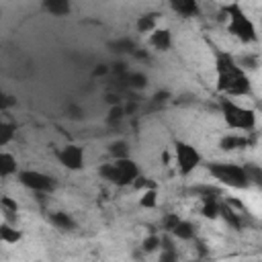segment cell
Here are the masks:
<instances>
[{
  "label": "cell",
  "mask_w": 262,
  "mask_h": 262,
  "mask_svg": "<svg viewBox=\"0 0 262 262\" xmlns=\"http://www.w3.org/2000/svg\"><path fill=\"white\" fill-rule=\"evenodd\" d=\"M213 68H215V84L221 96L225 98H237V96H250L252 94V82L248 72L237 63V59L225 51L215 47L213 51Z\"/></svg>",
  "instance_id": "cell-1"
},
{
  "label": "cell",
  "mask_w": 262,
  "mask_h": 262,
  "mask_svg": "<svg viewBox=\"0 0 262 262\" xmlns=\"http://www.w3.org/2000/svg\"><path fill=\"white\" fill-rule=\"evenodd\" d=\"M219 113L225 121V125L233 131H242V133H252L256 129V111L254 108H248V106H242L237 104L233 98H225L221 96L219 98Z\"/></svg>",
  "instance_id": "cell-2"
},
{
  "label": "cell",
  "mask_w": 262,
  "mask_h": 262,
  "mask_svg": "<svg viewBox=\"0 0 262 262\" xmlns=\"http://www.w3.org/2000/svg\"><path fill=\"white\" fill-rule=\"evenodd\" d=\"M207 172L213 176V180H217L221 186L227 188H235V190H246L250 188V178L248 172L242 164H233V162H209L207 164Z\"/></svg>",
  "instance_id": "cell-3"
},
{
  "label": "cell",
  "mask_w": 262,
  "mask_h": 262,
  "mask_svg": "<svg viewBox=\"0 0 262 262\" xmlns=\"http://www.w3.org/2000/svg\"><path fill=\"white\" fill-rule=\"evenodd\" d=\"M223 14L227 16V31L229 35H233L237 41L242 43H256L258 41V31L254 20L244 12V8L239 4H227L223 6Z\"/></svg>",
  "instance_id": "cell-4"
},
{
  "label": "cell",
  "mask_w": 262,
  "mask_h": 262,
  "mask_svg": "<svg viewBox=\"0 0 262 262\" xmlns=\"http://www.w3.org/2000/svg\"><path fill=\"white\" fill-rule=\"evenodd\" d=\"M98 174L115 186H131L141 176V170L133 158H125V160H113L102 164L98 168Z\"/></svg>",
  "instance_id": "cell-5"
},
{
  "label": "cell",
  "mask_w": 262,
  "mask_h": 262,
  "mask_svg": "<svg viewBox=\"0 0 262 262\" xmlns=\"http://www.w3.org/2000/svg\"><path fill=\"white\" fill-rule=\"evenodd\" d=\"M172 156H174V166H176V172L180 176H190L201 164H203V156L201 151L188 143V141H180L176 139L174 141V147H172Z\"/></svg>",
  "instance_id": "cell-6"
},
{
  "label": "cell",
  "mask_w": 262,
  "mask_h": 262,
  "mask_svg": "<svg viewBox=\"0 0 262 262\" xmlns=\"http://www.w3.org/2000/svg\"><path fill=\"white\" fill-rule=\"evenodd\" d=\"M16 180L25 188H29L33 192H41V194H49V192H53L57 188V180L51 174H45L41 170H31V168L20 170L16 174Z\"/></svg>",
  "instance_id": "cell-7"
},
{
  "label": "cell",
  "mask_w": 262,
  "mask_h": 262,
  "mask_svg": "<svg viewBox=\"0 0 262 262\" xmlns=\"http://www.w3.org/2000/svg\"><path fill=\"white\" fill-rule=\"evenodd\" d=\"M57 160L59 164L66 168V170H72V172H78L84 168V162H86V156H84V149L76 143H70L66 147H61L57 151Z\"/></svg>",
  "instance_id": "cell-8"
},
{
  "label": "cell",
  "mask_w": 262,
  "mask_h": 262,
  "mask_svg": "<svg viewBox=\"0 0 262 262\" xmlns=\"http://www.w3.org/2000/svg\"><path fill=\"white\" fill-rule=\"evenodd\" d=\"M254 139L248 137V133H227L219 139V147L223 151H233V149H242V147H248L252 145Z\"/></svg>",
  "instance_id": "cell-9"
},
{
  "label": "cell",
  "mask_w": 262,
  "mask_h": 262,
  "mask_svg": "<svg viewBox=\"0 0 262 262\" xmlns=\"http://www.w3.org/2000/svg\"><path fill=\"white\" fill-rule=\"evenodd\" d=\"M147 43H149V47H154L156 51H168V49L172 47V31L158 27L154 33L147 35Z\"/></svg>",
  "instance_id": "cell-10"
},
{
  "label": "cell",
  "mask_w": 262,
  "mask_h": 262,
  "mask_svg": "<svg viewBox=\"0 0 262 262\" xmlns=\"http://www.w3.org/2000/svg\"><path fill=\"white\" fill-rule=\"evenodd\" d=\"M47 219L55 229H61V231H74L76 229L74 217L70 213H66V211H53V213L47 215Z\"/></svg>",
  "instance_id": "cell-11"
},
{
  "label": "cell",
  "mask_w": 262,
  "mask_h": 262,
  "mask_svg": "<svg viewBox=\"0 0 262 262\" xmlns=\"http://www.w3.org/2000/svg\"><path fill=\"white\" fill-rule=\"evenodd\" d=\"M18 172H20V170H18L16 158H14L10 151L2 149V151H0V176H2V178H8V176L18 174Z\"/></svg>",
  "instance_id": "cell-12"
},
{
  "label": "cell",
  "mask_w": 262,
  "mask_h": 262,
  "mask_svg": "<svg viewBox=\"0 0 262 262\" xmlns=\"http://www.w3.org/2000/svg\"><path fill=\"white\" fill-rule=\"evenodd\" d=\"M170 235H174V237H176V242H192V239L196 237L194 223H190L188 219H182V221L176 225V229H174Z\"/></svg>",
  "instance_id": "cell-13"
},
{
  "label": "cell",
  "mask_w": 262,
  "mask_h": 262,
  "mask_svg": "<svg viewBox=\"0 0 262 262\" xmlns=\"http://www.w3.org/2000/svg\"><path fill=\"white\" fill-rule=\"evenodd\" d=\"M170 6L180 16H196L201 12L199 2H194V0H174V2H170Z\"/></svg>",
  "instance_id": "cell-14"
},
{
  "label": "cell",
  "mask_w": 262,
  "mask_h": 262,
  "mask_svg": "<svg viewBox=\"0 0 262 262\" xmlns=\"http://www.w3.org/2000/svg\"><path fill=\"white\" fill-rule=\"evenodd\" d=\"M156 23H158V12H145V14L137 16L135 29H137L139 33H143V35H149V33H154V31L158 29Z\"/></svg>",
  "instance_id": "cell-15"
},
{
  "label": "cell",
  "mask_w": 262,
  "mask_h": 262,
  "mask_svg": "<svg viewBox=\"0 0 262 262\" xmlns=\"http://www.w3.org/2000/svg\"><path fill=\"white\" fill-rule=\"evenodd\" d=\"M201 215L205 219H221V201L219 199L201 201Z\"/></svg>",
  "instance_id": "cell-16"
},
{
  "label": "cell",
  "mask_w": 262,
  "mask_h": 262,
  "mask_svg": "<svg viewBox=\"0 0 262 262\" xmlns=\"http://www.w3.org/2000/svg\"><path fill=\"white\" fill-rule=\"evenodd\" d=\"M0 239H2V244H18L23 239V233H20V229H16L14 225H10L4 219L0 223Z\"/></svg>",
  "instance_id": "cell-17"
},
{
  "label": "cell",
  "mask_w": 262,
  "mask_h": 262,
  "mask_svg": "<svg viewBox=\"0 0 262 262\" xmlns=\"http://www.w3.org/2000/svg\"><path fill=\"white\" fill-rule=\"evenodd\" d=\"M43 8L49 14H53V16H66L72 10V6H70L68 0H45L43 2Z\"/></svg>",
  "instance_id": "cell-18"
},
{
  "label": "cell",
  "mask_w": 262,
  "mask_h": 262,
  "mask_svg": "<svg viewBox=\"0 0 262 262\" xmlns=\"http://www.w3.org/2000/svg\"><path fill=\"white\" fill-rule=\"evenodd\" d=\"M14 133H16V125L12 123V121H2L0 123V147H6L10 141H12V137H14Z\"/></svg>",
  "instance_id": "cell-19"
},
{
  "label": "cell",
  "mask_w": 262,
  "mask_h": 262,
  "mask_svg": "<svg viewBox=\"0 0 262 262\" xmlns=\"http://www.w3.org/2000/svg\"><path fill=\"white\" fill-rule=\"evenodd\" d=\"M108 156H111L113 160H125V158H131V156H129V145H127V141H123V139L113 141V143L108 145Z\"/></svg>",
  "instance_id": "cell-20"
},
{
  "label": "cell",
  "mask_w": 262,
  "mask_h": 262,
  "mask_svg": "<svg viewBox=\"0 0 262 262\" xmlns=\"http://www.w3.org/2000/svg\"><path fill=\"white\" fill-rule=\"evenodd\" d=\"M125 80H127V86H129L131 90H141V88L147 86V76L141 74V72H129V74L125 76Z\"/></svg>",
  "instance_id": "cell-21"
},
{
  "label": "cell",
  "mask_w": 262,
  "mask_h": 262,
  "mask_svg": "<svg viewBox=\"0 0 262 262\" xmlns=\"http://www.w3.org/2000/svg\"><path fill=\"white\" fill-rule=\"evenodd\" d=\"M139 207H143V209H156L158 207V188L143 190L141 196H139Z\"/></svg>",
  "instance_id": "cell-22"
},
{
  "label": "cell",
  "mask_w": 262,
  "mask_h": 262,
  "mask_svg": "<svg viewBox=\"0 0 262 262\" xmlns=\"http://www.w3.org/2000/svg\"><path fill=\"white\" fill-rule=\"evenodd\" d=\"M160 248H162V235L160 233H149L141 242V252H145V254H151V252H156Z\"/></svg>",
  "instance_id": "cell-23"
},
{
  "label": "cell",
  "mask_w": 262,
  "mask_h": 262,
  "mask_svg": "<svg viewBox=\"0 0 262 262\" xmlns=\"http://www.w3.org/2000/svg\"><path fill=\"white\" fill-rule=\"evenodd\" d=\"M180 221H182L180 215H176V213H166V215L162 217V221H160V227H162L164 233H172Z\"/></svg>",
  "instance_id": "cell-24"
},
{
  "label": "cell",
  "mask_w": 262,
  "mask_h": 262,
  "mask_svg": "<svg viewBox=\"0 0 262 262\" xmlns=\"http://www.w3.org/2000/svg\"><path fill=\"white\" fill-rule=\"evenodd\" d=\"M0 209H2L4 217H6V215H16V213H18V203H16L12 196L4 194V196H0Z\"/></svg>",
  "instance_id": "cell-25"
},
{
  "label": "cell",
  "mask_w": 262,
  "mask_h": 262,
  "mask_svg": "<svg viewBox=\"0 0 262 262\" xmlns=\"http://www.w3.org/2000/svg\"><path fill=\"white\" fill-rule=\"evenodd\" d=\"M244 168H246V172H248L250 184L262 186V166H258V164H244Z\"/></svg>",
  "instance_id": "cell-26"
},
{
  "label": "cell",
  "mask_w": 262,
  "mask_h": 262,
  "mask_svg": "<svg viewBox=\"0 0 262 262\" xmlns=\"http://www.w3.org/2000/svg\"><path fill=\"white\" fill-rule=\"evenodd\" d=\"M123 117H125V108H123L121 104H119V106H111V108H108L106 123H108V125H119Z\"/></svg>",
  "instance_id": "cell-27"
},
{
  "label": "cell",
  "mask_w": 262,
  "mask_h": 262,
  "mask_svg": "<svg viewBox=\"0 0 262 262\" xmlns=\"http://www.w3.org/2000/svg\"><path fill=\"white\" fill-rule=\"evenodd\" d=\"M258 61H260L258 55H244L242 59H237V63H239L246 72H248V70H256V68H258Z\"/></svg>",
  "instance_id": "cell-28"
},
{
  "label": "cell",
  "mask_w": 262,
  "mask_h": 262,
  "mask_svg": "<svg viewBox=\"0 0 262 262\" xmlns=\"http://www.w3.org/2000/svg\"><path fill=\"white\" fill-rule=\"evenodd\" d=\"M113 47H115V51H131V53H135V43H133L131 39L115 41V43H113Z\"/></svg>",
  "instance_id": "cell-29"
},
{
  "label": "cell",
  "mask_w": 262,
  "mask_h": 262,
  "mask_svg": "<svg viewBox=\"0 0 262 262\" xmlns=\"http://www.w3.org/2000/svg\"><path fill=\"white\" fill-rule=\"evenodd\" d=\"M108 70H111V68H108L106 63H100L98 68H94V76H102V74H106Z\"/></svg>",
  "instance_id": "cell-30"
},
{
  "label": "cell",
  "mask_w": 262,
  "mask_h": 262,
  "mask_svg": "<svg viewBox=\"0 0 262 262\" xmlns=\"http://www.w3.org/2000/svg\"><path fill=\"white\" fill-rule=\"evenodd\" d=\"M190 262H203V260H190Z\"/></svg>",
  "instance_id": "cell-31"
}]
</instances>
